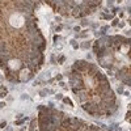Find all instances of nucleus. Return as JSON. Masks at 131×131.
<instances>
[{
	"label": "nucleus",
	"mask_w": 131,
	"mask_h": 131,
	"mask_svg": "<svg viewBox=\"0 0 131 131\" xmlns=\"http://www.w3.org/2000/svg\"><path fill=\"white\" fill-rule=\"evenodd\" d=\"M9 24L12 25L13 28H23L24 24H25V18L23 15H20V13H13V15H10L9 17Z\"/></svg>",
	"instance_id": "obj_1"
},
{
	"label": "nucleus",
	"mask_w": 131,
	"mask_h": 131,
	"mask_svg": "<svg viewBox=\"0 0 131 131\" xmlns=\"http://www.w3.org/2000/svg\"><path fill=\"white\" fill-rule=\"evenodd\" d=\"M8 66H9L12 70H17V68L20 67V62H18L17 59H12V60L8 62Z\"/></svg>",
	"instance_id": "obj_2"
}]
</instances>
